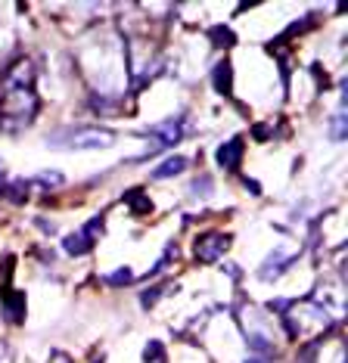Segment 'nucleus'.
Listing matches in <instances>:
<instances>
[{"label":"nucleus","instance_id":"f257e3e1","mask_svg":"<svg viewBox=\"0 0 348 363\" xmlns=\"http://www.w3.org/2000/svg\"><path fill=\"white\" fill-rule=\"evenodd\" d=\"M38 115V97L32 84H4L0 81V118L16 121V125H32Z\"/></svg>","mask_w":348,"mask_h":363},{"label":"nucleus","instance_id":"f03ea898","mask_svg":"<svg viewBox=\"0 0 348 363\" xmlns=\"http://www.w3.org/2000/svg\"><path fill=\"white\" fill-rule=\"evenodd\" d=\"M56 149H106L115 143V134L109 128H65L47 137Z\"/></svg>","mask_w":348,"mask_h":363},{"label":"nucleus","instance_id":"7ed1b4c3","mask_svg":"<svg viewBox=\"0 0 348 363\" xmlns=\"http://www.w3.org/2000/svg\"><path fill=\"white\" fill-rule=\"evenodd\" d=\"M227 249H230V236L221 233V230H212V233H202L199 239H196L193 255H196L199 264H215Z\"/></svg>","mask_w":348,"mask_h":363},{"label":"nucleus","instance_id":"20e7f679","mask_svg":"<svg viewBox=\"0 0 348 363\" xmlns=\"http://www.w3.org/2000/svg\"><path fill=\"white\" fill-rule=\"evenodd\" d=\"M152 137H156V146H152L149 152H159V149H168V146H174V143L184 137V118H171V121H162V125H156L149 130ZM147 152V156H149ZM143 156V158H147Z\"/></svg>","mask_w":348,"mask_h":363},{"label":"nucleus","instance_id":"39448f33","mask_svg":"<svg viewBox=\"0 0 348 363\" xmlns=\"http://www.w3.org/2000/svg\"><path fill=\"white\" fill-rule=\"evenodd\" d=\"M243 137H234V140H227V143H221L215 152V158H218V165H221L224 171H236L239 168V162H243Z\"/></svg>","mask_w":348,"mask_h":363},{"label":"nucleus","instance_id":"423d86ee","mask_svg":"<svg viewBox=\"0 0 348 363\" xmlns=\"http://www.w3.org/2000/svg\"><path fill=\"white\" fill-rule=\"evenodd\" d=\"M0 310H4V317L10 323H22L25 320V295L22 292H6L4 299H0Z\"/></svg>","mask_w":348,"mask_h":363},{"label":"nucleus","instance_id":"0eeeda50","mask_svg":"<svg viewBox=\"0 0 348 363\" xmlns=\"http://www.w3.org/2000/svg\"><path fill=\"white\" fill-rule=\"evenodd\" d=\"M212 81H215V90L221 93V97H234V69H230V62H218L215 71H212Z\"/></svg>","mask_w":348,"mask_h":363},{"label":"nucleus","instance_id":"6e6552de","mask_svg":"<svg viewBox=\"0 0 348 363\" xmlns=\"http://www.w3.org/2000/svg\"><path fill=\"white\" fill-rule=\"evenodd\" d=\"M62 249H65V255H87V252L93 249V239L84 233V230H78V233H69L62 239Z\"/></svg>","mask_w":348,"mask_h":363},{"label":"nucleus","instance_id":"1a4fd4ad","mask_svg":"<svg viewBox=\"0 0 348 363\" xmlns=\"http://www.w3.org/2000/svg\"><path fill=\"white\" fill-rule=\"evenodd\" d=\"M184 168H187V158H184V156H171V158H165V162L159 165V168L152 171L149 177H152V180H168V177H178V174L184 171Z\"/></svg>","mask_w":348,"mask_h":363},{"label":"nucleus","instance_id":"9d476101","mask_svg":"<svg viewBox=\"0 0 348 363\" xmlns=\"http://www.w3.org/2000/svg\"><path fill=\"white\" fill-rule=\"evenodd\" d=\"M293 264V258H283V255H271L261 264V280H271V277H280L283 273V267H289Z\"/></svg>","mask_w":348,"mask_h":363},{"label":"nucleus","instance_id":"9b49d317","mask_svg":"<svg viewBox=\"0 0 348 363\" xmlns=\"http://www.w3.org/2000/svg\"><path fill=\"white\" fill-rule=\"evenodd\" d=\"M125 202L130 205V212H134V214H149L152 212V202H149V196H143V190L125 193Z\"/></svg>","mask_w":348,"mask_h":363},{"label":"nucleus","instance_id":"f8f14e48","mask_svg":"<svg viewBox=\"0 0 348 363\" xmlns=\"http://www.w3.org/2000/svg\"><path fill=\"white\" fill-rule=\"evenodd\" d=\"M345 134H348V121H345V106H342L336 115H333V121H330V140L342 143Z\"/></svg>","mask_w":348,"mask_h":363},{"label":"nucleus","instance_id":"ddd939ff","mask_svg":"<svg viewBox=\"0 0 348 363\" xmlns=\"http://www.w3.org/2000/svg\"><path fill=\"white\" fill-rule=\"evenodd\" d=\"M208 38L215 41V47H234V32H230V28H224V25H215L212 32H208Z\"/></svg>","mask_w":348,"mask_h":363},{"label":"nucleus","instance_id":"4468645a","mask_svg":"<svg viewBox=\"0 0 348 363\" xmlns=\"http://www.w3.org/2000/svg\"><path fill=\"white\" fill-rule=\"evenodd\" d=\"M249 348L258 354H271L274 351V342L267 336H261V332H249Z\"/></svg>","mask_w":348,"mask_h":363},{"label":"nucleus","instance_id":"2eb2a0df","mask_svg":"<svg viewBox=\"0 0 348 363\" xmlns=\"http://www.w3.org/2000/svg\"><path fill=\"white\" fill-rule=\"evenodd\" d=\"M103 282H109V286H128V282H134V273H130V267H121L119 273H106Z\"/></svg>","mask_w":348,"mask_h":363},{"label":"nucleus","instance_id":"dca6fc26","mask_svg":"<svg viewBox=\"0 0 348 363\" xmlns=\"http://www.w3.org/2000/svg\"><path fill=\"white\" fill-rule=\"evenodd\" d=\"M91 109H93V112H112L115 103H112L109 97H100V93H93V97H91Z\"/></svg>","mask_w":348,"mask_h":363},{"label":"nucleus","instance_id":"f3484780","mask_svg":"<svg viewBox=\"0 0 348 363\" xmlns=\"http://www.w3.org/2000/svg\"><path fill=\"white\" fill-rule=\"evenodd\" d=\"M162 292H165V286H152V289H147V292L140 295V304H143V308H152V304L159 301V295H162Z\"/></svg>","mask_w":348,"mask_h":363},{"label":"nucleus","instance_id":"a211bd4d","mask_svg":"<svg viewBox=\"0 0 348 363\" xmlns=\"http://www.w3.org/2000/svg\"><path fill=\"white\" fill-rule=\"evenodd\" d=\"M143 360H147V363H159V360H162V345H159V342H149L147 351H143Z\"/></svg>","mask_w":348,"mask_h":363},{"label":"nucleus","instance_id":"6ab92c4d","mask_svg":"<svg viewBox=\"0 0 348 363\" xmlns=\"http://www.w3.org/2000/svg\"><path fill=\"white\" fill-rule=\"evenodd\" d=\"M190 190H193V193H202V196H208V193H212V177H196Z\"/></svg>","mask_w":348,"mask_h":363},{"label":"nucleus","instance_id":"aec40b11","mask_svg":"<svg viewBox=\"0 0 348 363\" xmlns=\"http://www.w3.org/2000/svg\"><path fill=\"white\" fill-rule=\"evenodd\" d=\"M38 227L44 230V233H53V230H56L53 224H47V221H44V217H38Z\"/></svg>","mask_w":348,"mask_h":363},{"label":"nucleus","instance_id":"412c9836","mask_svg":"<svg viewBox=\"0 0 348 363\" xmlns=\"http://www.w3.org/2000/svg\"><path fill=\"white\" fill-rule=\"evenodd\" d=\"M246 190H252V193H255V196H258V193H261V186L255 184V180H249V177H246Z\"/></svg>","mask_w":348,"mask_h":363},{"label":"nucleus","instance_id":"4be33fe9","mask_svg":"<svg viewBox=\"0 0 348 363\" xmlns=\"http://www.w3.org/2000/svg\"><path fill=\"white\" fill-rule=\"evenodd\" d=\"M50 363H72V360H69V357H65V354H60V351H56V354H53V357H50Z\"/></svg>","mask_w":348,"mask_h":363},{"label":"nucleus","instance_id":"5701e85b","mask_svg":"<svg viewBox=\"0 0 348 363\" xmlns=\"http://www.w3.org/2000/svg\"><path fill=\"white\" fill-rule=\"evenodd\" d=\"M246 363H267V357H249Z\"/></svg>","mask_w":348,"mask_h":363}]
</instances>
